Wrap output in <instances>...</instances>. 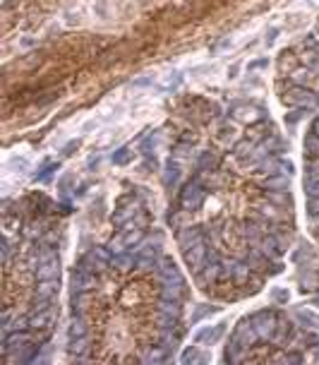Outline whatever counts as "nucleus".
Here are the masks:
<instances>
[{
    "instance_id": "obj_44",
    "label": "nucleus",
    "mask_w": 319,
    "mask_h": 365,
    "mask_svg": "<svg viewBox=\"0 0 319 365\" xmlns=\"http://www.w3.org/2000/svg\"><path fill=\"white\" fill-rule=\"evenodd\" d=\"M264 65H266V60H257V63H252L250 67H252V70H259V67H264Z\"/></svg>"
},
{
    "instance_id": "obj_45",
    "label": "nucleus",
    "mask_w": 319,
    "mask_h": 365,
    "mask_svg": "<svg viewBox=\"0 0 319 365\" xmlns=\"http://www.w3.org/2000/svg\"><path fill=\"white\" fill-rule=\"evenodd\" d=\"M312 132H317V135H319V118L314 120V130H312Z\"/></svg>"
},
{
    "instance_id": "obj_20",
    "label": "nucleus",
    "mask_w": 319,
    "mask_h": 365,
    "mask_svg": "<svg viewBox=\"0 0 319 365\" xmlns=\"http://www.w3.org/2000/svg\"><path fill=\"white\" fill-rule=\"evenodd\" d=\"M293 339H295V327H293V324H278L271 341H276V344H288Z\"/></svg>"
},
{
    "instance_id": "obj_14",
    "label": "nucleus",
    "mask_w": 319,
    "mask_h": 365,
    "mask_svg": "<svg viewBox=\"0 0 319 365\" xmlns=\"http://www.w3.org/2000/svg\"><path fill=\"white\" fill-rule=\"evenodd\" d=\"M200 240H204V236H202L200 228H182L180 233H178V243H180L182 250H187V247L197 245Z\"/></svg>"
},
{
    "instance_id": "obj_18",
    "label": "nucleus",
    "mask_w": 319,
    "mask_h": 365,
    "mask_svg": "<svg viewBox=\"0 0 319 365\" xmlns=\"http://www.w3.org/2000/svg\"><path fill=\"white\" fill-rule=\"evenodd\" d=\"M178 180H180V166L168 161V166H166V171H164V185L166 188H173V185H178Z\"/></svg>"
},
{
    "instance_id": "obj_23",
    "label": "nucleus",
    "mask_w": 319,
    "mask_h": 365,
    "mask_svg": "<svg viewBox=\"0 0 319 365\" xmlns=\"http://www.w3.org/2000/svg\"><path fill=\"white\" fill-rule=\"evenodd\" d=\"M110 265L115 267V269H132V267H135V255H130V252H115L113 260H110Z\"/></svg>"
},
{
    "instance_id": "obj_37",
    "label": "nucleus",
    "mask_w": 319,
    "mask_h": 365,
    "mask_svg": "<svg viewBox=\"0 0 319 365\" xmlns=\"http://www.w3.org/2000/svg\"><path fill=\"white\" fill-rule=\"evenodd\" d=\"M214 310H216L214 305H200V310H197L194 315H192V322L197 324V322H200V319L204 317V315H209V312H214Z\"/></svg>"
},
{
    "instance_id": "obj_38",
    "label": "nucleus",
    "mask_w": 319,
    "mask_h": 365,
    "mask_svg": "<svg viewBox=\"0 0 319 365\" xmlns=\"http://www.w3.org/2000/svg\"><path fill=\"white\" fill-rule=\"evenodd\" d=\"M298 319H300V322H305V324H319V317H317V315H312V312H305V310L298 312Z\"/></svg>"
},
{
    "instance_id": "obj_26",
    "label": "nucleus",
    "mask_w": 319,
    "mask_h": 365,
    "mask_svg": "<svg viewBox=\"0 0 319 365\" xmlns=\"http://www.w3.org/2000/svg\"><path fill=\"white\" fill-rule=\"evenodd\" d=\"M87 346H89L87 337L70 339V356H84V353H87Z\"/></svg>"
},
{
    "instance_id": "obj_31",
    "label": "nucleus",
    "mask_w": 319,
    "mask_h": 365,
    "mask_svg": "<svg viewBox=\"0 0 319 365\" xmlns=\"http://www.w3.org/2000/svg\"><path fill=\"white\" fill-rule=\"evenodd\" d=\"M216 161H219V159H216V154H214V152H204V154H202V159H200V168H214V166H216Z\"/></svg>"
},
{
    "instance_id": "obj_33",
    "label": "nucleus",
    "mask_w": 319,
    "mask_h": 365,
    "mask_svg": "<svg viewBox=\"0 0 319 365\" xmlns=\"http://www.w3.org/2000/svg\"><path fill=\"white\" fill-rule=\"evenodd\" d=\"M197 360H200V351H197L194 346H192V348H187V351L182 353V363H185V365L197 363Z\"/></svg>"
},
{
    "instance_id": "obj_16",
    "label": "nucleus",
    "mask_w": 319,
    "mask_h": 365,
    "mask_svg": "<svg viewBox=\"0 0 319 365\" xmlns=\"http://www.w3.org/2000/svg\"><path fill=\"white\" fill-rule=\"evenodd\" d=\"M262 252L264 255H271V257H276V255H281L283 252V245L278 243V238L276 236H262Z\"/></svg>"
},
{
    "instance_id": "obj_4",
    "label": "nucleus",
    "mask_w": 319,
    "mask_h": 365,
    "mask_svg": "<svg viewBox=\"0 0 319 365\" xmlns=\"http://www.w3.org/2000/svg\"><path fill=\"white\" fill-rule=\"evenodd\" d=\"M283 101H286L288 106H295V108H312V106L317 103V96H314V91L307 89V87H293L291 91H286Z\"/></svg>"
},
{
    "instance_id": "obj_41",
    "label": "nucleus",
    "mask_w": 319,
    "mask_h": 365,
    "mask_svg": "<svg viewBox=\"0 0 319 365\" xmlns=\"http://www.w3.org/2000/svg\"><path fill=\"white\" fill-rule=\"evenodd\" d=\"M273 301L276 303H288V291H286V288H276V291H273Z\"/></svg>"
},
{
    "instance_id": "obj_13",
    "label": "nucleus",
    "mask_w": 319,
    "mask_h": 365,
    "mask_svg": "<svg viewBox=\"0 0 319 365\" xmlns=\"http://www.w3.org/2000/svg\"><path fill=\"white\" fill-rule=\"evenodd\" d=\"M60 288V281L58 279H44V281L36 283V298H44V301H53L55 293Z\"/></svg>"
},
{
    "instance_id": "obj_34",
    "label": "nucleus",
    "mask_w": 319,
    "mask_h": 365,
    "mask_svg": "<svg viewBox=\"0 0 319 365\" xmlns=\"http://www.w3.org/2000/svg\"><path fill=\"white\" fill-rule=\"evenodd\" d=\"M312 180H319V164L317 161H312L307 166V173H305V182H312Z\"/></svg>"
},
{
    "instance_id": "obj_40",
    "label": "nucleus",
    "mask_w": 319,
    "mask_h": 365,
    "mask_svg": "<svg viewBox=\"0 0 319 365\" xmlns=\"http://www.w3.org/2000/svg\"><path fill=\"white\" fill-rule=\"evenodd\" d=\"M302 113H305V108H298V111H293V113H288V116H286V123H288V125H295V123L302 118Z\"/></svg>"
},
{
    "instance_id": "obj_8",
    "label": "nucleus",
    "mask_w": 319,
    "mask_h": 365,
    "mask_svg": "<svg viewBox=\"0 0 319 365\" xmlns=\"http://www.w3.org/2000/svg\"><path fill=\"white\" fill-rule=\"evenodd\" d=\"M257 339H259V334H257V329L252 327L250 319H243L240 327H235V332H233V341H237L243 348H250Z\"/></svg>"
},
{
    "instance_id": "obj_6",
    "label": "nucleus",
    "mask_w": 319,
    "mask_h": 365,
    "mask_svg": "<svg viewBox=\"0 0 319 365\" xmlns=\"http://www.w3.org/2000/svg\"><path fill=\"white\" fill-rule=\"evenodd\" d=\"M55 322V308L48 305V308H34V312L29 315V327L31 329H44V332H51Z\"/></svg>"
},
{
    "instance_id": "obj_43",
    "label": "nucleus",
    "mask_w": 319,
    "mask_h": 365,
    "mask_svg": "<svg viewBox=\"0 0 319 365\" xmlns=\"http://www.w3.org/2000/svg\"><path fill=\"white\" fill-rule=\"evenodd\" d=\"M3 262H5V265L10 262V245H8V243L3 245Z\"/></svg>"
},
{
    "instance_id": "obj_5",
    "label": "nucleus",
    "mask_w": 319,
    "mask_h": 365,
    "mask_svg": "<svg viewBox=\"0 0 319 365\" xmlns=\"http://www.w3.org/2000/svg\"><path fill=\"white\" fill-rule=\"evenodd\" d=\"M207 252H209V245H207L204 240H200L197 245L187 247V250H182L187 267L194 269V272H202V269H204V265H207Z\"/></svg>"
},
{
    "instance_id": "obj_2",
    "label": "nucleus",
    "mask_w": 319,
    "mask_h": 365,
    "mask_svg": "<svg viewBox=\"0 0 319 365\" xmlns=\"http://www.w3.org/2000/svg\"><path fill=\"white\" fill-rule=\"evenodd\" d=\"M204 188H202V182L200 180H192V182H187L185 188H182V192H180V204L185 207L187 211H194V209H200L202 207V202H204Z\"/></svg>"
},
{
    "instance_id": "obj_15",
    "label": "nucleus",
    "mask_w": 319,
    "mask_h": 365,
    "mask_svg": "<svg viewBox=\"0 0 319 365\" xmlns=\"http://www.w3.org/2000/svg\"><path fill=\"white\" fill-rule=\"evenodd\" d=\"M293 82L298 84V87H317L319 84V80H317V75H314V70H295L293 72Z\"/></svg>"
},
{
    "instance_id": "obj_24",
    "label": "nucleus",
    "mask_w": 319,
    "mask_h": 365,
    "mask_svg": "<svg viewBox=\"0 0 319 365\" xmlns=\"http://www.w3.org/2000/svg\"><path fill=\"white\" fill-rule=\"evenodd\" d=\"M171 356V348L168 346H154L149 353H146V363H164Z\"/></svg>"
},
{
    "instance_id": "obj_12",
    "label": "nucleus",
    "mask_w": 319,
    "mask_h": 365,
    "mask_svg": "<svg viewBox=\"0 0 319 365\" xmlns=\"http://www.w3.org/2000/svg\"><path fill=\"white\" fill-rule=\"evenodd\" d=\"M158 274H161V279L164 281H182L180 272H178V267L171 257H161L158 260Z\"/></svg>"
},
{
    "instance_id": "obj_32",
    "label": "nucleus",
    "mask_w": 319,
    "mask_h": 365,
    "mask_svg": "<svg viewBox=\"0 0 319 365\" xmlns=\"http://www.w3.org/2000/svg\"><path fill=\"white\" fill-rule=\"evenodd\" d=\"M307 216L310 219L319 216V197H307Z\"/></svg>"
},
{
    "instance_id": "obj_1",
    "label": "nucleus",
    "mask_w": 319,
    "mask_h": 365,
    "mask_svg": "<svg viewBox=\"0 0 319 365\" xmlns=\"http://www.w3.org/2000/svg\"><path fill=\"white\" fill-rule=\"evenodd\" d=\"M250 322H252V327L257 329L259 339H273L276 329H278V319H276V312H271V310H259V312H255V315L250 317Z\"/></svg>"
},
{
    "instance_id": "obj_35",
    "label": "nucleus",
    "mask_w": 319,
    "mask_h": 365,
    "mask_svg": "<svg viewBox=\"0 0 319 365\" xmlns=\"http://www.w3.org/2000/svg\"><path fill=\"white\" fill-rule=\"evenodd\" d=\"M302 286H305V291H317L319 288V281L314 274H310V276H302Z\"/></svg>"
},
{
    "instance_id": "obj_21",
    "label": "nucleus",
    "mask_w": 319,
    "mask_h": 365,
    "mask_svg": "<svg viewBox=\"0 0 319 365\" xmlns=\"http://www.w3.org/2000/svg\"><path fill=\"white\" fill-rule=\"evenodd\" d=\"M252 152H255V147H252L250 139H243V142L235 144V156L240 161H245V164H252Z\"/></svg>"
},
{
    "instance_id": "obj_39",
    "label": "nucleus",
    "mask_w": 319,
    "mask_h": 365,
    "mask_svg": "<svg viewBox=\"0 0 319 365\" xmlns=\"http://www.w3.org/2000/svg\"><path fill=\"white\" fill-rule=\"evenodd\" d=\"M305 190H307V197H319V180L305 182Z\"/></svg>"
},
{
    "instance_id": "obj_7",
    "label": "nucleus",
    "mask_w": 319,
    "mask_h": 365,
    "mask_svg": "<svg viewBox=\"0 0 319 365\" xmlns=\"http://www.w3.org/2000/svg\"><path fill=\"white\" fill-rule=\"evenodd\" d=\"M230 116L243 120V123H257V120H262L264 111L259 108V106H252V103H235L230 108Z\"/></svg>"
},
{
    "instance_id": "obj_22",
    "label": "nucleus",
    "mask_w": 319,
    "mask_h": 365,
    "mask_svg": "<svg viewBox=\"0 0 319 365\" xmlns=\"http://www.w3.org/2000/svg\"><path fill=\"white\" fill-rule=\"evenodd\" d=\"M223 329H226V324L221 322V324H216L214 329H202V332H197V337H194V341L200 344V341H216V339L223 334Z\"/></svg>"
},
{
    "instance_id": "obj_19",
    "label": "nucleus",
    "mask_w": 319,
    "mask_h": 365,
    "mask_svg": "<svg viewBox=\"0 0 319 365\" xmlns=\"http://www.w3.org/2000/svg\"><path fill=\"white\" fill-rule=\"evenodd\" d=\"M67 337L70 339H79V337H87V324H84L82 315H74L70 327H67Z\"/></svg>"
},
{
    "instance_id": "obj_28",
    "label": "nucleus",
    "mask_w": 319,
    "mask_h": 365,
    "mask_svg": "<svg viewBox=\"0 0 319 365\" xmlns=\"http://www.w3.org/2000/svg\"><path fill=\"white\" fill-rule=\"evenodd\" d=\"M250 269L252 267L247 265V262H235V269H233V279H235L237 283H243L250 279Z\"/></svg>"
},
{
    "instance_id": "obj_11",
    "label": "nucleus",
    "mask_w": 319,
    "mask_h": 365,
    "mask_svg": "<svg viewBox=\"0 0 319 365\" xmlns=\"http://www.w3.org/2000/svg\"><path fill=\"white\" fill-rule=\"evenodd\" d=\"M27 346V334L22 329H12L5 334V341H3V351L5 353H12V351H22Z\"/></svg>"
},
{
    "instance_id": "obj_10",
    "label": "nucleus",
    "mask_w": 319,
    "mask_h": 365,
    "mask_svg": "<svg viewBox=\"0 0 319 365\" xmlns=\"http://www.w3.org/2000/svg\"><path fill=\"white\" fill-rule=\"evenodd\" d=\"M135 214H137L135 197H123V200H120L118 211H115V216H113V221H115V226H128V221L132 219Z\"/></svg>"
},
{
    "instance_id": "obj_3",
    "label": "nucleus",
    "mask_w": 319,
    "mask_h": 365,
    "mask_svg": "<svg viewBox=\"0 0 319 365\" xmlns=\"http://www.w3.org/2000/svg\"><path fill=\"white\" fill-rule=\"evenodd\" d=\"M60 276V260L55 255L53 250H46L44 257L38 260V267H36V279L44 281V279H58Z\"/></svg>"
},
{
    "instance_id": "obj_46",
    "label": "nucleus",
    "mask_w": 319,
    "mask_h": 365,
    "mask_svg": "<svg viewBox=\"0 0 319 365\" xmlns=\"http://www.w3.org/2000/svg\"><path fill=\"white\" fill-rule=\"evenodd\" d=\"M314 360H319V344L314 346Z\"/></svg>"
},
{
    "instance_id": "obj_42",
    "label": "nucleus",
    "mask_w": 319,
    "mask_h": 365,
    "mask_svg": "<svg viewBox=\"0 0 319 365\" xmlns=\"http://www.w3.org/2000/svg\"><path fill=\"white\" fill-rule=\"evenodd\" d=\"M70 182H72V178H70V175H63V178H60L58 188H60V192H63V195H67V188H70Z\"/></svg>"
},
{
    "instance_id": "obj_25",
    "label": "nucleus",
    "mask_w": 319,
    "mask_h": 365,
    "mask_svg": "<svg viewBox=\"0 0 319 365\" xmlns=\"http://www.w3.org/2000/svg\"><path fill=\"white\" fill-rule=\"evenodd\" d=\"M144 240V231H139V228H135V231H128L125 236H123V243H125V247H137L139 243Z\"/></svg>"
},
{
    "instance_id": "obj_9",
    "label": "nucleus",
    "mask_w": 319,
    "mask_h": 365,
    "mask_svg": "<svg viewBox=\"0 0 319 365\" xmlns=\"http://www.w3.org/2000/svg\"><path fill=\"white\" fill-rule=\"evenodd\" d=\"M96 286V272H89V269H77L72 274V288L74 293H87Z\"/></svg>"
},
{
    "instance_id": "obj_30",
    "label": "nucleus",
    "mask_w": 319,
    "mask_h": 365,
    "mask_svg": "<svg viewBox=\"0 0 319 365\" xmlns=\"http://www.w3.org/2000/svg\"><path fill=\"white\" fill-rule=\"evenodd\" d=\"M130 159H132V154H130V149H128V147H123V149H118V152L113 154V164L125 166V164H130Z\"/></svg>"
},
{
    "instance_id": "obj_36",
    "label": "nucleus",
    "mask_w": 319,
    "mask_h": 365,
    "mask_svg": "<svg viewBox=\"0 0 319 365\" xmlns=\"http://www.w3.org/2000/svg\"><path fill=\"white\" fill-rule=\"evenodd\" d=\"M247 238H252V240H257L259 238V226H257L255 221H247L245 224V231H243Z\"/></svg>"
},
{
    "instance_id": "obj_27",
    "label": "nucleus",
    "mask_w": 319,
    "mask_h": 365,
    "mask_svg": "<svg viewBox=\"0 0 319 365\" xmlns=\"http://www.w3.org/2000/svg\"><path fill=\"white\" fill-rule=\"evenodd\" d=\"M161 312L164 315H171V317H180V301H168V298H164V303H161Z\"/></svg>"
},
{
    "instance_id": "obj_29",
    "label": "nucleus",
    "mask_w": 319,
    "mask_h": 365,
    "mask_svg": "<svg viewBox=\"0 0 319 365\" xmlns=\"http://www.w3.org/2000/svg\"><path fill=\"white\" fill-rule=\"evenodd\" d=\"M288 178H291V175H269L266 188H269V190H286V188H288Z\"/></svg>"
},
{
    "instance_id": "obj_17",
    "label": "nucleus",
    "mask_w": 319,
    "mask_h": 365,
    "mask_svg": "<svg viewBox=\"0 0 319 365\" xmlns=\"http://www.w3.org/2000/svg\"><path fill=\"white\" fill-rule=\"evenodd\" d=\"M305 156L310 161H319V135L317 132H310L305 137Z\"/></svg>"
}]
</instances>
